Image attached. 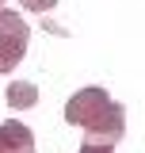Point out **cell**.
<instances>
[{
	"instance_id": "obj_3",
	"label": "cell",
	"mask_w": 145,
	"mask_h": 153,
	"mask_svg": "<svg viewBox=\"0 0 145 153\" xmlns=\"http://www.w3.org/2000/svg\"><path fill=\"white\" fill-rule=\"evenodd\" d=\"M16 149H35V130L8 119V123H0V153H16Z\"/></svg>"
},
{
	"instance_id": "obj_4",
	"label": "cell",
	"mask_w": 145,
	"mask_h": 153,
	"mask_svg": "<svg viewBox=\"0 0 145 153\" xmlns=\"http://www.w3.org/2000/svg\"><path fill=\"white\" fill-rule=\"evenodd\" d=\"M35 103H38V88L31 80H12V84H8V107H12V111L35 107Z\"/></svg>"
},
{
	"instance_id": "obj_2",
	"label": "cell",
	"mask_w": 145,
	"mask_h": 153,
	"mask_svg": "<svg viewBox=\"0 0 145 153\" xmlns=\"http://www.w3.org/2000/svg\"><path fill=\"white\" fill-rule=\"evenodd\" d=\"M27 38H31V27L19 12H4L0 8V73H12L23 54H27Z\"/></svg>"
},
{
	"instance_id": "obj_1",
	"label": "cell",
	"mask_w": 145,
	"mask_h": 153,
	"mask_svg": "<svg viewBox=\"0 0 145 153\" xmlns=\"http://www.w3.org/2000/svg\"><path fill=\"white\" fill-rule=\"evenodd\" d=\"M65 123L69 126H80L88 134V142H107L115 146L122 134H126V107L118 100H111L103 88H80V92L69 96L65 103Z\"/></svg>"
},
{
	"instance_id": "obj_6",
	"label": "cell",
	"mask_w": 145,
	"mask_h": 153,
	"mask_svg": "<svg viewBox=\"0 0 145 153\" xmlns=\"http://www.w3.org/2000/svg\"><path fill=\"white\" fill-rule=\"evenodd\" d=\"M80 153H115V146H107V142H84Z\"/></svg>"
},
{
	"instance_id": "obj_5",
	"label": "cell",
	"mask_w": 145,
	"mask_h": 153,
	"mask_svg": "<svg viewBox=\"0 0 145 153\" xmlns=\"http://www.w3.org/2000/svg\"><path fill=\"white\" fill-rule=\"evenodd\" d=\"M19 4H23L27 12H50V8H54L57 0H19Z\"/></svg>"
},
{
	"instance_id": "obj_7",
	"label": "cell",
	"mask_w": 145,
	"mask_h": 153,
	"mask_svg": "<svg viewBox=\"0 0 145 153\" xmlns=\"http://www.w3.org/2000/svg\"><path fill=\"white\" fill-rule=\"evenodd\" d=\"M0 8H4V0H0Z\"/></svg>"
}]
</instances>
